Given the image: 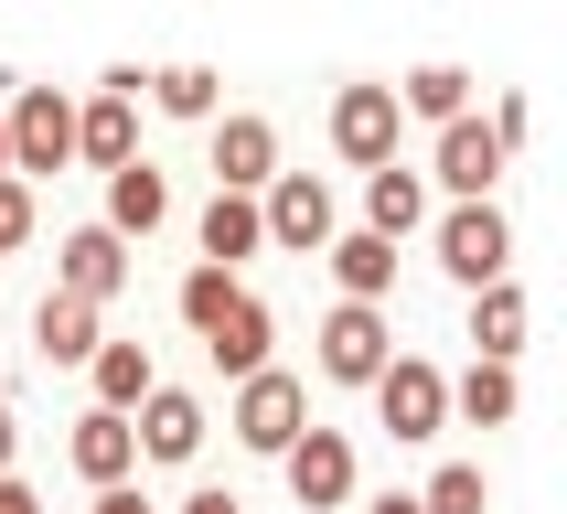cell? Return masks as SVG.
Masks as SVG:
<instances>
[{
  "label": "cell",
  "mask_w": 567,
  "mask_h": 514,
  "mask_svg": "<svg viewBox=\"0 0 567 514\" xmlns=\"http://www.w3.org/2000/svg\"><path fill=\"white\" fill-rule=\"evenodd\" d=\"M396 140H408L396 86H343V96H332V151H343L353 172H385V161H396Z\"/></svg>",
  "instance_id": "ba28073f"
},
{
  "label": "cell",
  "mask_w": 567,
  "mask_h": 514,
  "mask_svg": "<svg viewBox=\"0 0 567 514\" xmlns=\"http://www.w3.org/2000/svg\"><path fill=\"white\" fill-rule=\"evenodd\" d=\"M429 172H440L461 204H493V183H504V140H493L482 119H450V128H440V161H429Z\"/></svg>",
  "instance_id": "4fadbf2b"
},
{
  "label": "cell",
  "mask_w": 567,
  "mask_h": 514,
  "mask_svg": "<svg viewBox=\"0 0 567 514\" xmlns=\"http://www.w3.org/2000/svg\"><path fill=\"white\" fill-rule=\"evenodd\" d=\"M375 418L396 429V440H440L450 429V376L429 364V353H396V364L375 376Z\"/></svg>",
  "instance_id": "52a82bcc"
},
{
  "label": "cell",
  "mask_w": 567,
  "mask_h": 514,
  "mask_svg": "<svg viewBox=\"0 0 567 514\" xmlns=\"http://www.w3.org/2000/svg\"><path fill=\"white\" fill-rule=\"evenodd\" d=\"M32 225H43L32 183H0V257H11V247H32Z\"/></svg>",
  "instance_id": "83f0119b"
},
{
  "label": "cell",
  "mask_w": 567,
  "mask_h": 514,
  "mask_svg": "<svg viewBox=\"0 0 567 514\" xmlns=\"http://www.w3.org/2000/svg\"><path fill=\"white\" fill-rule=\"evenodd\" d=\"M236 300H247V279H225V268H193V279H183V321H193V332H215Z\"/></svg>",
  "instance_id": "4316f807"
},
{
  "label": "cell",
  "mask_w": 567,
  "mask_h": 514,
  "mask_svg": "<svg viewBox=\"0 0 567 514\" xmlns=\"http://www.w3.org/2000/svg\"><path fill=\"white\" fill-rule=\"evenodd\" d=\"M257 247H268L257 204H247V193H215V204H204V268H225V279H236V268H247Z\"/></svg>",
  "instance_id": "7402d4cb"
},
{
  "label": "cell",
  "mask_w": 567,
  "mask_h": 514,
  "mask_svg": "<svg viewBox=\"0 0 567 514\" xmlns=\"http://www.w3.org/2000/svg\"><path fill=\"white\" fill-rule=\"evenodd\" d=\"M86 514H161V504H151V493H140V482H118V493H96Z\"/></svg>",
  "instance_id": "f546056e"
},
{
  "label": "cell",
  "mask_w": 567,
  "mask_h": 514,
  "mask_svg": "<svg viewBox=\"0 0 567 514\" xmlns=\"http://www.w3.org/2000/svg\"><path fill=\"white\" fill-rule=\"evenodd\" d=\"M0 128H11V183L75 161V107H64L54 86H11V96H0Z\"/></svg>",
  "instance_id": "7a4b0ae2"
},
{
  "label": "cell",
  "mask_w": 567,
  "mask_h": 514,
  "mask_svg": "<svg viewBox=\"0 0 567 514\" xmlns=\"http://www.w3.org/2000/svg\"><path fill=\"white\" fill-rule=\"evenodd\" d=\"M257 225H268V247H332V193H321V172H279V183L257 193Z\"/></svg>",
  "instance_id": "8fae6325"
},
{
  "label": "cell",
  "mask_w": 567,
  "mask_h": 514,
  "mask_svg": "<svg viewBox=\"0 0 567 514\" xmlns=\"http://www.w3.org/2000/svg\"><path fill=\"white\" fill-rule=\"evenodd\" d=\"M385 364H396V321L364 311V300H332V321H321V376L332 386H375Z\"/></svg>",
  "instance_id": "8992f818"
},
{
  "label": "cell",
  "mask_w": 567,
  "mask_h": 514,
  "mask_svg": "<svg viewBox=\"0 0 567 514\" xmlns=\"http://www.w3.org/2000/svg\"><path fill=\"white\" fill-rule=\"evenodd\" d=\"M514 408H525L514 364H472V376H450V418H472V429H504Z\"/></svg>",
  "instance_id": "cb8c5ba5"
},
{
  "label": "cell",
  "mask_w": 567,
  "mask_h": 514,
  "mask_svg": "<svg viewBox=\"0 0 567 514\" xmlns=\"http://www.w3.org/2000/svg\"><path fill=\"white\" fill-rule=\"evenodd\" d=\"M332 279H343V300H364V311H385V289H396V247H385V236H364V225H353V236H332Z\"/></svg>",
  "instance_id": "ffe728a7"
},
{
  "label": "cell",
  "mask_w": 567,
  "mask_h": 514,
  "mask_svg": "<svg viewBox=\"0 0 567 514\" xmlns=\"http://www.w3.org/2000/svg\"><path fill=\"white\" fill-rule=\"evenodd\" d=\"M225 429H236L247 450H268V461H279V450L311 429V386L268 364V376H247V386H236V418H225Z\"/></svg>",
  "instance_id": "5b68a950"
},
{
  "label": "cell",
  "mask_w": 567,
  "mask_h": 514,
  "mask_svg": "<svg viewBox=\"0 0 567 514\" xmlns=\"http://www.w3.org/2000/svg\"><path fill=\"white\" fill-rule=\"evenodd\" d=\"M525 332H536V300H525V289L514 279H493V289H472V364H514V353H525Z\"/></svg>",
  "instance_id": "5bb4252c"
},
{
  "label": "cell",
  "mask_w": 567,
  "mask_h": 514,
  "mask_svg": "<svg viewBox=\"0 0 567 514\" xmlns=\"http://www.w3.org/2000/svg\"><path fill=\"white\" fill-rule=\"evenodd\" d=\"M140 64H107L96 75V96L75 107V161H96V172H118V161H140Z\"/></svg>",
  "instance_id": "6da1fadb"
},
{
  "label": "cell",
  "mask_w": 567,
  "mask_h": 514,
  "mask_svg": "<svg viewBox=\"0 0 567 514\" xmlns=\"http://www.w3.org/2000/svg\"><path fill=\"white\" fill-rule=\"evenodd\" d=\"M0 183H11V128H0Z\"/></svg>",
  "instance_id": "e575fe53"
},
{
  "label": "cell",
  "mask_w": 567,
  "mask_h": 514,
  "mask_svg": "<svg viewBox=\"0 0 567 514\" xmlns=\"http://www.w3.org/2000/svg\"><path fill=\"white\" fill-rule=\"evenodd\" d=\"M0 514H43V493H32L22 472H0Z\"/></svg>",
  "instance_id": "4dcf8cb0"
},
{
  "label": "cell",
  "mask_w": 567,
  "mask_h": 514,
  "mask_svg": "<svg viewBox=\"0 0 567 514\" xmlns=\"http://www.w3.org/2000/svg\"><path fill=\"white\" fill-rule=\"evenodd\" d=\"M32 343H43V364H86V353L107 343V311H86V300L43 289V311H32Z\"/></svg>",
  "instance_id": "d6986e66"
},
{
  "label": "cell",
  "mask_w": 567,
  "mask_h": 514,
  "mask_svg": "<svg viewBox=\"0 0 567 514\" xmlns=\"http://www.w3.org/2000/svg\"><path fill=\"white\" fill-rule=\"evenodd\" d=\"M482 128H493V140H504V161H514V151H525V128H536V107H525V96H504Z\"/></svg>",
  "instance_id": "f1b7e54d"
},
{
  "label": "cell",
  "mask_w": 567,
  "mask_h": 514,
  "mask_svg": "<svg viewBox=\"0 0 567 514\" xmlns=\"http://www.w3.org/2000/svg\"><path fill=\"white\" fill-rule=\"evenodd\" d=\"M86 376H96V408L107 418H140V397L161 386V364H151V343H96Z\"/></svg>",
  "instance_id": "44dd1931"
},
{
  "label": "cell",
  "mask_w": 567,
  "mask_h": 514,
  "mask_svg": "<svg viewBox=\"0 0 567 514\" xmlns=\"http://www.w3.org/2000/svg\"><path fill=\"white\" fill-rule=\"evenodd\" d=\"M268 343H279V321H268V300H257V289L215 321V332H204V353H215L236 386H247V376H268Z\"/></svg>",
  "instance_id": "9a60e30c"
},
{
  "label": "cell",
  "mask_w": 567,
  "mask_h": 514,
  "mask_svg": "<svg viewBox=\"0 0 567 514\" xmlns=\"http://www.w3.org/2000/svg\"><path fill=\"white\" fill-rule=\"evenodd\" d=\"M54 289H64V300H86V311H107V300L128 289V247L107 236V225H75V236L54 247Z\"/></svg>",
  "instance_id": "30bf717a"
},
{
  "label": "cell",
  "mask_w": 567,
  "mask_h": 514,
  "mask_svg": "<svg viewBox=\"0 0 567 514\" xmlns=\"http://www.w3.org/2000/svg\"><path fill=\"white\" fill-rule=\"evenodd\" d=\"M11 450H22V418L0 408V472H11Z\"/></svg>",
  "instance_id": "d6a6232c"
},
{
  "label": "cell",
  "mask_w": 567,
  "mask_h": 514,
  "mask_svg": "<svg viewBox=\"0 0 567 514\" xmlns=\"http://www.w3.org/2000/svg\"><path fill=\"white\" fill-rule=\"evenodd\" d=\"M417 225H429V183H417L408 161L364 172V236H385V247H396V236H417Z\"/></svg>",
  "instance_id": "2e32d148"
},
{
  "label": "cell",
  "mask_w": 567,
  "mask_h": 514,
  "mask_svg": "<svg viewBox=\"0 0 567 514\" xmlns=\"http://www.w3.org/2000/svg\"><path fill=\"white\" fill-rule=\"evenodd\" d=\"M204 429H215V418H204V397H193V386H151V397H140V418H128L140 461H193V450H204Z\"/></svg>",
  "instance_id": "7c38bea8"
},
{
  "label": "cell",
  "mask_w": 567,
  "mask_h": 514,
  "mask_svg": "<svg viewBox=\"0 0 567 514\" xmlns=\"http://www.w3.org/2000/svg\"><path fill=\"white\" fill-rule=\"evenodd\" d=\"M364 514H417V493H375V504H364Z\"/></svg>",
  "instance_id": "836d02e7"
},
{
  "label": "cell",
  "mask_w": 567,
  "mask_h": 514,
  "mask_svg": "<svg viewBox=\"0 0 567 514\" xmlns=\"http://www.w3.org/2000/svg\"><path fill=\"white\" fill-rule=\"evenodd\" d=\"M183 514H247V504H236L225 482H204V493H183Z\"/></svg>",
  "instance_id": "1f68e13d"
},
{
  "label": "cell",
  "mask_w": 567,
  "mask_h": 514,
  "mask_svg": "<svg viewBox=\"0 0 567 514\" xmlns=\"http://www.w3.org/2000/svg\"><path fill=\"white\" fill-rule=\"evenodd\" d=\"M417 514H493L482 461H440V472H429V493H417Z\"/></svg>",
  "instance_id": "484cf974"
},
{
  "label": "cell",
  "mask_w": 567,
  "mask_h": 514,
  "mask_svg": "<svg viewBox=\"0 0 567 514\" xmlns=\"http://www.w3.org/2000/svg\"><path fill=\"white\" fill-rule=\"evenodd\" d=\"M215 96H225L215 64H161V75H151V107H161V119H215Z\"/></svg>",
  "instance_id": "d4e9b609"
},
{
  "label": "cell",
  "mask_w": 567,
  "mask_h": 514,
  "mask_svg": "<svg viewBox=\"0 0 567 514\" xmlns=\"http://www.w3.org/2000/svg\"><path fill=\"white\" fill-rule=\"evenodd\" d=\"M396 119H429V128L472 119V75H461V64H417L408 86H396Z\"/></svg>",
  "instance_id": "603a6c76"
},
{
  "label": "cell",
  "mask_w": 567,
  "mask_h": 514,
  "mask_svg": "<svg viewBox=\"0 0 567 514\" xmlns=\"http://www.w3.org/2000/svg\"><path fill=\"white\" fill-rule=\"evenodd\" d=\"M64 450H75V472H86L96 493H118V482L140 472V440H128V418H107V408L75 418V440H64Z\"/></svg>",
  "instance_id": "ac0fdd59"
},
{
  "label": "cell",
  "mask_w": 567,
  "mask_h": 514,
  "mask_svg": "<svg viewBox=\"0 0 567 514\" xmlns=\"http://www.w3.org/2000/svg\"><path fill=\"white\" fill-rule=\"evenodd\" d=\"M279 183V119H257V107H236V119H215V193H268Z\"/></svg>",
  "instance_id": "9c48e42d"
},
{
  "label": "cell",
  "mask_w": 567,
  "mask_h": 514,
  "mask_svg": "<svg viewBox=\"0 0 567 514\" xmlns=\"http://www.w3.org/2000/svg\"><path fill=\"white\" fill-rule=\"evenodd\" d=\"M161 215H172V183H161L151 161H118V172H107V215H96V225L128 247V236H151Z\"/></svg>",
  "instance_id": "e0dca14e"
},
{
  "label": "cell",
  "mask_w": 567,
  "mask_h": 514,
  "mask_svg": "<svg viewBox=\"0 0 567 514\" xmlns=\"http://www.w3.org/2000/svg\"><path fill=\"white\" fill-rule=\"evenodd\" d=\"M279 482H289V504H300V514H332V504H353L364 461H353L343 429H300V440L279 450Z\"/></svg>",
  "instance_id": "277c9868"
},
{
  "label": "cell",
  "mask_w": 567,
  "mask_h": 514,
  "mask_svg": "<svg viewBox=\"0 0 567 514\" xmlns=\"http://www.w3.org/2000/svg\"><path fill=\"white\" fill-rule=\"evenodd\" d=\"M440 268L461 289L514 279V225H504V204H450V215H440Z\"/></svg>",
  "instance_id": "3957f363"
}]
</instances>
